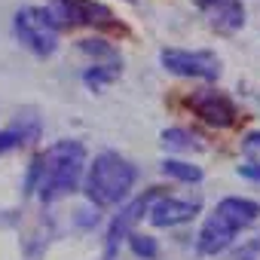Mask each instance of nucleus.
<instances>
[{
	"label": "nucleus",
	"instance_id": "4468645a",
	"mask_svg": "<svg viewBox=\"0 0 260 260\" xmlns=\"http://www.w3.org/2000/svg\"><path fill=\"white\" fill-rule=\"evenodd\" d=\"M128 245H132V251L138 257H156V242L150 236H141V233H128Z\"/></svg>",
	"mask_w": 260,
	"mask_h": 260
},
{
	"label": "nucleus",
	"instance_id": "a211bd4d",
	"mask_svg": "<svg viewBox=\"0 0 260 260\" xmlns=\"http://www.w3.org/2000/svg\"><path fill=\"white\" fill-rule=\"evenodd\" d=\"M245 147H248V150H257V153H260V132H251V135L245 138Z\"/></svg>",
	"mask_w": 260,
	"mask_h": 260
},
{
	"label": "nucleus",
	"instance_id": "9b49d317",
	"mask_svg": "<svg viewBox=\"0 0 260 260\" xmlns=\"http://www.w3.org/2000/svg\"><path fill=\"white\" fill-rule=\"evenodd\" d=\"M214 211H220L226 220H233V223L242 230V226H248V223H254V220H257L260 205H257V202H251V199H242V196H226V199H220V202H217V208H214Z\"/></svg>",
	"mask_w": 260,
	"mask_h": 260
},
{
	"label": "nucleus",
	"instance_id": "7ed1b4c3",
	"mask_svg": "<svg viewBox=\"0 0 260 260\" xmlns=\"http://www.w3.org/2000/svg\"><path fill=\"white\" fill-rule=\"evenodd\" d=\"M16 34L37 55H52L58 46V28L52 25L49 13L40 7H25L16 13Z\"/></svg>",
	"mask_w": 260,
	"mask_h": 260
},
{
	"label": "nucleus",
	"instance_id": "1a4fd4ad",
	"mask_svg": "<svg viewBox=\"0 0 260 260\" xmlns=\"http://www.w3.org/2000/svg\"><path fill=\"white\" fill-rule=\"evenodd\" d=\"M150 199H156V190H150L147 196H141V199H135L128 208H122V214L110 223V230H107V257H113L119 239H125L128 233H132V226L138 223V217H141L144 211H150Z\"/></svg>",
	"mask_w": 260,
	"mask_h": 260
},
{
	"label": "nucleus",
	"instance_id": "f257e3e1",
	"mask_svg": "<svg viewBox=\"0 0 260 260\" xmlns=\"http://www.w3.org/2000/svg\"><path fill=\"white\" fill-rule=\"evenodd\" d=\"M83 162H86V150L80 141H58V144L46 147V153H40L31 169V184L40 193V199L52 202V199L77 190Z\"/></svg>",
	"mask_w": 260,
	"mask_h": 260
},
{
	"label": "nucleus",
	"instance_id": "2eb2a0df",
	"mask_svg": "<svg viewBox=\"0 0 260 260\" xmlns=\"http://www.w3.org/2000/svg\"><path fill=\"white\" fill-rule=\"evenodd\" d=\"M25 138H28V135L19 132V128H7V132H0V153H10V150L22 147Z\"/></svg>",
	"mask_w": 260,
	"mask_h": 260
},
{
	"label": "nucleus",
	"instance_id": "f03ea898",
	"mask_svg": "<svg viewBox=\"0 0 260 260\" xmlns=\"http://www.w3.org/2000/svg\"><path fill=\"white\" fill-rule=\"evenodd\" d=\"M135 184V166L122 159L119 153H101L95 156L89 178H86V196L95 205H116L128 196Z\"/></svg>",
	"mask_w": 260,
	"mask_h": 260
},
{
	"label": "nucleus",
	"instance_id": "20e7f679",
	"mask_svg": "<svg viewBox=\"0 0 260 260\" xmlns=\"http://www.w3.org/2000/svg\"><path fill=\"white\" fill-rule=\"evenodd\" d=\"M52 25H113V13L95 0H52L46 10Z\"/></svg>",
	"mask_w": 260,
	"mask_h": 260
},
{
	"label": "nucleus",
	"instance_id": "0eeeda50",
	"mask_svg": "<svg viewBox=\"0 0 260 260\" xmlns=\"http://www.w3.org/2000/svg\"><path fill=\"white\" fill-rule=\"evenodd\" d=\"M199 7L208 16V25L220 34H236L245 25V7L242 0H199Z\"/></svg>",
	"mask_w": 260,
	"mask_h": 260
},
{
	"label": "nucleus",
	"instance_id": "f3484780",
	"mask_svg": "<svg viewBox=\"0 0 260 260\" xmlns=\"http://www.w3.org/2000/svg\"><path fill=\"white\" fill-rule=\"evenodd\" d=\"M239 175H245V178H251V181H260V166H242Z\"/></svg>",
	"mask_w": 260,
	"mask_h": 260
},
{
	"label": "nucleus",
	"instance_id": "f8f14e48",
	"mask_svg": "<svg viewBox=\"0 0 260 260\" xmlns=\"http://www.w3.org/2000/svg\"><path fill=\"white\" fill-rule=\"evenodd\" d=\"M162 172L169 178H178V181H187V184L202 181V169L199 166H190V162H181V159H166L162 162Z\"/></svg>",
	"mask_w": 260,
	"mask_h": 260
},
{
	"label": "nucleus",
	"instance_id": "9d476101",
	"mask_svg": "<svg viewBox=\"0 0 260 260\" xmlns=\"http://www.w3.org/2000/svg\"><path fill=\"white\" fill-rule=\"evenodd\" d=\"M199 211L196 202H181V199H159L150 208V223L153 226H178L193 220V214Z\"/></svg>",
	"mask_w": 260,
	"mask_h": 260
},
{
	"label": "nucleus",
	"instance_id": "39448f33",
	"mask_svg": "<svg viewBox=\"0 0 260 260\" xmlns=\"http://www.w3.org/2000/svg\"><path fill=\"white\" fill-rule=\"evenodd\" d=\"M159 61L166 71L178 77H196V80H217L220 77V58L211 52H187V49H162Z\"/></svg>",
	"mask_w": 260,
	"mask_h": 260
},
{
	"label": "nucleus",
	"instance_id": "6e6552de",
	"mask_svg": "<svg viewBox=\"0 0 260 260\" xmlns=\"http://www.w3.org/2000/svg\"><path fill=\"white\" fill-rule=\"evenodd\" d=\"M236 233H239V226L233 220H226L220 211H214L202 223V230H199V251L202 254H217V251L230 248V242H233Z\"/></svg>",
	"mask_w": 260,
	"mask_h": 260
},
{
	"label": "nucleus",
	"instance_id": "ddd939ff",
	"mask_svg": "<svg viewBox=\"0 0 260 260\" xmlns=\"http://www.w3.org/2000/svg\"><path fill=\"white\" fill-rule=\"evenodd\" d=\"M162 144H166L169 150H196V147H199L196 138H193L190 132H184V128H169V132L162 135Z\"/></svg>",
	"mask_w": 260,
	"mask_h": 260
},
{
	"label": "nucleus",
	"instance_id": "dca6fc26",
	"mask_svg": "<svg viewBox=\"0 0 260 260\" xmlns=\"http://www.w3.org/2000/svg\"><path fill=\"white\" fill-rule=\"evenodd\" d=\"M113 77H116V71H101V68L95 64V71H89V74H86V83L98 86V83H107V80H113Z\"/></svg>",
	"mask_w": 260,
	"mask_h": 260
},
{
	"label": "nucleus",
	"instance_id": "423d86ee",
	"mask_svg": "<svg viewBox=\"0 0 260 260\" xmlns=\"http://www.w3.org/2000/svg\"><path fill=\"white\" fill-rule=\"evenodd\" d=\"M187 104L196 110V116H202L208 125H217V128H230V125L236 122V116H239L236 104H233L226 95L214 92V89H202V92H193Z\"/></svg>",
	"mask_w": 260,
	"mask_h": 260
},
{
	"label": "nucleus",
	"instance_id": "6ab92c4d",
	"mask_svg": "<svg viewBox=\"0 0 260 260\" xmlns=\"http://www.w3.org/2000/svg\"><path fill=\"white\" fill-rule=\"evenodd\" d=\"M128 4H132V0H128Z\"/></svg>",
	"mask_w": 260,
	"mask_h": 260
}]
</instances>
